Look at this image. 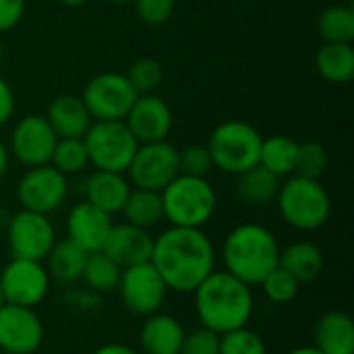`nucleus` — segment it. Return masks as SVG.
Segmentation results:
<instances>
[{
    "label": "nucleus",
    "mask_w": 354,
    "mask_h": 354,
    "mask_svg": "<svg viewBox=\"0 0 354 354\" xmlns=\"http://www.w3.org/2000/svg\"><path fill=\"white\" fill-rule=\"evenodd\" d=\"M0 60H2V44H0Z\"/></svg>",
    "instance_id": "nucleus-46"
},
{
    "label": "nucleus",
    "mask_w": 354,
    "mask_h": 354,
    "mask_svg": "<svg viewBox=\"0 0 354 354\" xmlns=\"http://www.w3.org/2000/svg\"><path fill=\"white\" fill-rule=\"evenodd\" d=\"M178 354H220V334L199 328L191 334H185Z\"/></svg>",
    "instance_id": "nucleus-38"
},
{
    "label": "nucleus",
    "mask_w": 354,
    "mask_h": 354,
    "mask_svg": "<svg viewBox=\"0 0 354 354\" xmlns=\"http://www.w3.org/2000/svg\"><path fill=\"white\" fill-rule=\"evenodd\" d=\"M44 340V324L35 309L10 303L0 305V351L4 354H33Z\"/></svg>",
    "instance_id": "nucleus-14"
},
{
    "label": "nucleus",
    "mask_w": 354,
    "mask_h": 354,
    "mask_svg": "<svg viewBox=\"0 0 354 354\" xmlns=\"http://www.w3.org/2000/svg\"><path fill=\"white\" fill-rule=\"evenodd\" d=\"M135 4V12L137 17L145 23V25H164L172 12L176 2L174 0H133Z\"/></svg>",
    "instance_id": "nucleus-37"
},
{
    "label": "nucleus",
    "mask_w": 354,
    "mask_h": 354,
    "mask_svg": "<svg viewBox=\"0 0 354 354\" xmlns=\"http://www.w3.org/2000/svg\"><path fill=\"white\" fill-rule=\"evenodd\" d=\"M220 354H268V346L257 332L245 326L220 336Z\"/></svg>",
    "instance_id": "nucleus-34"
},
{
    "label": "nucleus",
    "mask_w": 354,
    "mask_h": 354,
    "mask_svg": "<svg viewBox=\"0 0 354 354\" xmlns=\"http://www.w3.org/2000/svg\"><path fill=\"white\" fill-rule=\"evenodd\" d=\"M25 12V0H0V33L12 29Z\"/></svg>",
    "instance_id": "nucleus-39"
},
{
    "label": "nucleus",
    "mask_w": 354,
    "mask_h": 354,
    "mask_svg": "<svg viewBox=\"0 0 354 354\" xmlns=\"http://www.w3.org/2000/svg\"><path fill=\"white\" fill-rule=\"evenodd\" d=\"M151 249H153V236L149 234V230L124 222V224H112L108 239L102 247V253H106L120 268H131L149 261Z\"/></svg>",
    "instance_id": "nucleus-18"
},
{
    "label": "nucleus",
    "mask_w": 354,
    "mask_h": 354,
    "mask_svg": "<svg viewBox=\"0 0 354 354\" xmlns=\"http://www.w3.org/2000/svg\"><path fill=\"white\" fill-rule=\"evenodd\" d=\"M120 274H122V268L118 263H114L106 253L95 251V253H89L87 255V261H85L81 280L85 282V286L91 292L104 295V292L116 290L118 280H120Z\"/></svg>",
    "instance_id": "nucleus-30"
},
{
    "label": "nucleus",
    "mask_w": 354,
    "mask_h": 354,
    "mask_svg": "<svg viewBox=\"0 0 354 354\" xmlns=\"http://www.w3.org/2000/svg\"><path fill=\"white\" fill-rule=\"evenodd\" d=\"M139 93L122 73H100L83 89V104L93 120H124Z\"/></svg>",
    "instance_id": "nucleus-9"
},
{
    "label": "nucleus",
    "mask_w": 354,
    "mask_h": 354,
    "mask_svg": "<svg viewBox=\"0 0 354 354\" xmlns=\"http://www.w3.org/2000/svg\"><path fill=\"white\" fill-rule=\"evenodd\" d=\"M183 324L168 313H151L139 330V346L143 354H178L185 340Z\"/></svg>",
    "instance_id": "nucleus-21"
},
{
    "label": "nucleus",
    "mask_w": 354,
    "mask_h": 354,
    "mask_svg": "<svg viewBox=\"0 0 354 354\" xmlns=\"http://www.w3.org/2000/svg\"><path fill=\"white\" fill-rule=\"evenodd\" d=\"M83 143L89 156V164L95 170L122 174L127 172L135 149L139 147L124 120H93L83 135Z\"/></svg>",
    "instance_id": "nucleus-7"
},
{
    "label": "nucleus",
    "mask_w": 354,
    "mask_h": 354,
    "mask_svg": "<svg viewBox=\"0 0 354 354\" xmlns=\"http://www.w3.org/2000/svg\"><path fill=\"white\" fill-rule=\"evenodd\" d=\"M108 2H112V4H129L133 0H108Z\"/></svg>",
    "instance_id": "nucleus-45"
},
{
    "label": "nucleus",
    "mask_w": 354,
    "mask_h": 354,
    "mask_svg": "<svg viewBox=\"0 0 354 354\" xmlns=\"http://www.w3.org/2000/svg\"><path fill=\"white\" fill-rule=\"evenodd\" d=\"M6 241L12 257L44 261L56 243V230L48 216L21 207L6 224Z\"/></svg>",
    "instance_id": "nucleus-11"
},
{
    "label": "nucleus",
    "mask_w": 354,
    "mask_h": 354,
    "mask_svg": "<svg viewBox=\"0 0 354 354\" xmlns=\"http://www.w3.org/2000/svg\"><path fill=\"white\" fill-rule=\"evenodd\" d=\"M58 137L48 124L46 116L27 114L10 133V151L27 168L50 164Z\"/></svg>",
    "instance_id": "nucleus-15"
},
{
    "label": "nucleus",
    "mask_w": 354,
    "mask_h": 354,
    "mask_svg": "<svg viewBox=\"0 0 354 354\" xmlns=\"http://www.w3.org/2000/svg\"><path fill=\"white\" fill-rule=\"evenodd\" d=\"M286 354H324L322 351H317L315 346H299V348H295V351H290V353Z\"/></svg>",
    "instance_id": "nucleus-43"
},
{
    "label": "nucleus",
    "mask_w": 354,
    "mask_h": 354,
    "mask_svg": "<svg viewBox=\"0 0 354 354\" xmlns=\"http://www.w3.org/2000/svg\"><path fill=\"white\" fill-rule=\"evenodd\" d=\"M46 120L58 139H83V135L93 122L81 95L73 93L56 95L48 106Z\"/></svg>",
    "instance_id": "nucleus-19"
},
{
    "label": "nucleus",
    "mask_w": 354,
    "mask_h": 354,
    "mask_svg": "<svg viewBox=\"0 0 354 354\" xmlns=\"http://www.w3.org/2000/svg\"><path fill=\"white\" fill-rule=\"evenodd\" d=\"M116 290L127 311L141 317L158 313L168 295V286L151 261L122 268Z\"/></svg>",
    "instance_id": "nucleus-8"
},
{
    "label": "nucleus",
    "mask_w": 354,
    "mask_h": 354,
    "mask_svg": "<svg viewBox=\"0 0 354 354\" xmlns=\"http://www.w3.org/2000/svg\"><path fill=\"white\" fill-rule=\"evenodd\" d=\"M124 222L133 224L137 228L149 230L156 224L164 220V209H162V195L158 191H147V189H131L122 212Z\"/></svg>",
    "instance_id": "nucleus-26"
},
{
    "label": "nucleus",
    "mask_w": 354,
    "mask_h": 354,
    "mask_svg": "<svg viewBox=\"0 0 354 354\" xmlns=\"http://www.w3.org/2000/svg\"><path fill=\"white\" fill-rule=\"evenodd\" d=\"M278 266L286 270L299 284H309L324 270V253L311 241H295L280 249Z\"/></svg>",
    "instance_id": "nucleus-23"
},
{
    "label": "nucleus",
    "mask_w": 354,
    "mask_h": 354,
    "mask_svg": "<svg viewBox=\"0 0 354 354\" xmlns=\"http://www.w3.org/2000/svg\"><path fill=\"white\" fill-rule=\"evenodd\" d=\"M195 313L201 328L226 334L245 328L255 311V297L249 284L226 270H214L195 290Z\"/></svg>",
    "instance_id": "nucleus-2"
},
{
    "label": "nucleus",
    "mask_w": 354,
    "mask_h": 354,
    "mask_svg": "<svg viewBox=\"0 0 354 354\" xmlns=\"http://www.w3.org/2000/svg\"><path fill=\"white\" fill-rule=\"evenodd\" d=\"M266 299L270 303H276V305H284V303H290L297 295H299V288L301 284L286 272L282 270L280 266H276L261 282H259Z\"/></svg>",
    "instance_id": "nucleus-32"
},
{
    "label": "nucleus",
    "mask_w": 354,
    "mask_h": 354,
    "mask_svg": "<svg viewBox=\"0 0 354 354\" xmlns=\"http://www.w3.org/2000/svg\"><path fill=\"white\" fill-rule=\"evenodd\" d=\"M50 164L64 176L77 174L89 166V156L83 139H58L50 158Z\"/></svg>",
    "instance_id": "nucleus-31"
},
{
    "label": "nucleus",
    "mask_w": 354,
    "mask_h": 354,
    "mask_svg": "<svg viewBox=\"0 0 354 354\" xmlns=\"http://www.w3.org/2000/svg\"><path fill=\"white\" fill-rule=\"evenodd\" d=\"M87 255L89 253L83 251L79 245H75L68 239H62V241L54 243V247L50 249V253L44 259L46 261L44 266L48 270L50 278L64 282V284H71V282L81 280Z\"/></svg>",
    "instance_id": "nucleus-25"
},
{
    "label": "nucleus",
    "mask_w": 354,
    "mask_h": 354,
    "mask_svg": "<svg viewBox=\"0 0 354 354\" xmlns=\"http://www.w3.org/2000/svg\"><path fill=\"white\" fill-rule=\"evenodd\" d=\"M278 257L280 245L274 232L255 222L234 226L222 243L224 270L249 286L259 284L278 266Z\"/></svg>",
    "instance_id": "nucleus-3"
},
{
    "label": "nucleus",
    "mask_w": 354,
    "mask_h": 354,
    "mask_svg": "<svg viewBox=\"0 0 354 354\" xmlns=\"http://www.w3.org/2000/svg\"><path fill=\"white\" fill-rule=\"evenodd\" d=\"M68 195L66 176L52 164L29 168L17 183V199L23 209L50 216Z\"/></svg>",
    "instance_id": "nucleus-13"
},
{
    "label": "nucleus",
    "mask_w": 354,
    "mask_h": 354,
    "mask_svg": "<svg viewBox=\"0 0 354 354\" xmlns=\"http://www.w3.org/2000/svg\"><path fill=\"white\" fill-rule=\"evenodd\" d=\"M299 143L286 135H272L261 141L259 164L276 176H292L297 168Z\"/></svg>",
    "instance_id": "nucleus-27"
},
{
    "label": "nucleus",
    "mask_w": 354,
    "mask_h": 354,
    "mask_svg": "<svg viewBox=\"0 0 354 354\" xmlns=\"http://www.w3.org/2000/svg\"><path fill=\"white\" fill-rule=\"evenodd\" d=\"M326 168H328V151L319 141L299 143V156H297L295 174L319 180V176L326 172Z\"/></svg>",
    "instance_id": "nucleus-35"
},
{
    "label": "nucleus",
    "mask_w": 354,
    "mask_h": 354,
    "mask_svg": "<svg viewBox=\"0 0 354 354\" xmlns=\"http://www.w3.org/2000/svg\"><path fill=\"white\" fill-rule=\"evenodd\" d=\"M2 303H4V299H2V292H0V305H2Z\"/></svg>",
    "instance_id": "nucleus-47"
},
{
    "label": "nucleus",
    "mask_w": 354,
    "mask_h": 354,
    "mask_svg": "<svg viewBox=\"0 0 354 354\" xmlns=\"http://www.w3.org/2000/svg\"><path fill=\"white\" fill-rule=\"evenodd\" d=\"M124 124L137 139V143L166 141L172 129V110L156 93L137 95L124 116Z\"/></svg>",
    "instance_id": "nucleus-16"
},
{
    "label": "nucleus",
    "mask_w": 354,
    "mask_h": 354,
    "mask_svg": "<svg viewBox=\"0 0 354 354\" xmlns=\"http://www.w3.org/2000/svg\"><path fill=\"white\" fill-rule=\"evenodd\" d=\"M313 346L324 354H354V324L344 311H326L315 322Z\"/></svg>",
    "instance_id": "nucleus-22"
},
{
    "label": "nucleus",
    "mask_w": 354,
    "mask_h": 354,
    "mask_svg": "<svg viewBox=\"0 0 354 354\" xmlns=\"http://www.w3.org/2000/svg\"><path fill=\"white\" fill-rule=\"evenodd\" d=\"M50 290V274L44 261L12 257L0 272V292L4 303L37 307Z\"/></svg>",
    "instance_id": "nucleus-12"
},
{
    "label": "nucleus",
    "mask_w": 354,
    "mask_h": 354,
    "mask_svg": "<svg viewBox=\"0 0 354 354\" xmlns=\"http://www.w3.org/2000/svg\"><path fill=\"white\" fill-rule=\"evenodd\" d=\"M164 220L170 226L203 228L216 212V191L207 178L178 174L162 191Z\"/></svg>",
    "instance_id": "nucleus-4"
},
{
    "label": "nucleus",
    "mask_w": 354,
    "mask_h": 354,
    "mask_svg": "<svg viewBox=\"0 0 354 354\" xmlns=\"http://www.w3.org/2000/svg\"><path fill=\"white\" fill-rule=\"evenodd\" d=\"M276 203L282 220L303 232L322 228L332 214V201L326 187L315 178H305L299 174H292L286 183H280Z\"/></svg>",
    "instance_id": "nucleus-5"
},
{
    "label": "nucleus",
    "mask_w": 354,
    "mask_h": 354,
    "mask_svg": "<svg viewBox=\"0 0 354 354\" xmlns=\"http://www.w3.org/2000/svg\"><path fill=\"white\" fill-rule=\"evenodd\" d=\"M317 33L326 44H353L354 8L351 4H332L317 19Z\"/></svg>",
    "instance_id": "nucleus-29"
},
{
    "label": "nucleus",
    "mask_w": 354,
    "mask_h": 354,
    "mask_svg": "<svg viewBox=\"0 0 354 354\" xmlns=\"http://www.w3.org/2000/svg\"><path fill=\"white\" fill-rule=\"evenodd\" d=\"M315 66L330 83H348L354 77V50L351 44H324L317 50Z\"/></svg>",
    "instance_id": "nucleus-28"
},
{
    "label": "nucleus",
    "mask_w": 354,
    "mask_h": 354,
    "mask_svg": "<svg viewBox=\"0 0 354 354\" xmlns=\"http://www.w3.org/2000/svg\"><path fill=\"white\" fill-rule=\"evenodd\" d=\"M60 4H64V6H71V8H75V6H83L87 0H58Z\"/></svg>",
    "instance_id": "nucleus-44"
},
{
    "label": "nucleus",
    "mask_w": 354,
    "mask_h": 354,
    "mask_svg": "<svg viewBox=\"0 0 354 354\" xmlns=\"http://www.w3.org/2000/svg\"><path fill=\"white\" fill-rule=\"evenodd\" d=\"M12 112H15V93L10 85L0 77V127L10 120Z\"/></svg>",
    "instance_id": "nucleus-40"
},
{
    "label": "nucleus",
    "mask_w": 354,
    "mask_h": 354,
    "mask_svg": "<svg viewBox=\"0 0 354 354\" xmlns=\"http://www.w3.org/2000/svg\"><path fill=\"white\" fill-rule=\"evenodd\" d=\"M129 83L133 85V89L143 95V93H153L164 79V68L156 58H139L131 64L129 73H127Z\"/></svg>",
    "instance_id": "nucleus-33"
},
{
    "label": "nucleus",
    "mask_w": 354,
    "mask_h": 354,
    "mask_svg": "<svg viewBox=\"0 0 354 354\" xmlns=\"http://www.w3.org/2000/svg\"><path fill=\"white\" fill-rule=\"evenodd\" d=\"M112 224V216L83 199L75 203L66 216V239L79 245L83 251L95 253L102 251Z\"/></svg>",
    "instance_id": "nucleus-17"
},
{
    "label": "nucleus",
    "mask_w": 354,
    "mask_h": 354,
    "mask_svg": "<svg viewBox=\"0 0 354 354\" xmlns=\"http://www.w3.org/2000/svg\"><path fill=\"white\" fill-rule=\"evenodd\" d=\"M261 141L263 137L253 124L243 120H226L212 131L205 147L212 156L214 168L236 176L259 164Z\"/></svg>",
    "instance_id": "nucleus-6"
},
{
    "label": "nucleus",
    "mask_w": 354,
    "mask_h": 354,
    "mask_svg": "<svg viewBox=\"0 0 354 354\" xmlns=\"http://www.w3.org/2000/svg\"><path fill=\"white\" fill-rule=\"evenodd\" d=\"M91 354H139L135 348L127 346V344H120V342H108V344H102L97 346Z\"/></svg>",
    "instance_id": "nucleus-41"
},
{
    "label": "nucleus",
    "mask_w": 354,
    "mask_h": 354,
    "mask_svg": "<svg viewBox=\"0 0 354 354\" xmlns=\"http://www.w3.org/2000/svg\"><path fill=\"white\" fill-rule=\"evenodd\" d=\"M6 170H8V149H6V145L0 141V180L4 178Z\"/></svg>",
    "instance_id": "nucleus-42"
},
{
    "label": "nucleus",
    "mask_w": 354,
    "mask_h": 354,
    "mask_svg": "<svg viewBox=\"0 0 354 354\" xmlns=\"http://www.w3.org/2000/svg\"><path fill=\"white\" fill-rule=\"evenodd\" d=\"M149 261L168 290L193 292L216 270V249L201 228L170 226L153 239Z\"/></svg>",
    "instance_id": "nucleus-1"
},
{
    "label": "nucleus",
    "mask_w": 354,
    "mask_h": 354,
    "mask_svg": "<svg viewBox=\"0 0 354 354\" xmlns=\"http://www.w3.org/2000/svg\"><path fill=\"white\" fill-rule=\"evenodd\" d=\"M236 176H239L236 195L245 205L259 207L276 199L278 189H280V176H276L261 164H255Z\"/></svg>",
    "instance_id": "nucleus-24"
},
{
    "label": "nucleus",
    "mask_w": 354,
    "mask_h": 354,
    "mask_svg": "<svg viewBox=\"0 0 354 354\" xmlns=\"http://www.w3.org/2000/svg\"><path fill=\"white\" fill-rule=\"evenodd\" d=\"M129 183L135 189L162 191L178 176V149L168 141L139 143L127 168Z\"/></svg>",
    "instance_id": "nucleus-10"
},
{
    "label": "nucleus",
    "mask_w": 354,
    "mask_h": 354,
    "mask_svg": "<svg viewBox=\"0 0 354 354\" xmlns=\"http://www.w3.org/2000/svg\"><path fill=\"white\" fill-rule=\"evenodd\" d=\"M131 193V183L122 172L93 170L83 183L85 201L106 212L108 216L120 214L122 205Z\"/></svg>",
    "instance_id": "nucleus-20"
},
{
    "label": "nucleus",
    "mask_w": 354,
    "mask_h": 354,
    "mask_svg": "<svg viewBox=\"0 0 354 354\" xmlns=\"http://www.w3.org/2000/svg\"><path fill=\"white\" fill-rule=\"evenodd\" d=\"M212 168V156L205 145H187L178 149V174L207 178Z\"/></svg>",
    "instance_id": "nucleus-36"
}]
</instances>
